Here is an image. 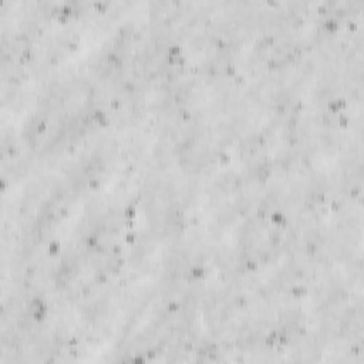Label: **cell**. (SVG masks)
Listing matches in <instances>:
<instances>
[{
  "label": "cell",
  "mask_w": 364,
  "mask_h": 364,
  "mask_svg": "<svg viewBox=\"0 0 364 364\" xmlns=\"http://www.w3.org/2000/svg\"><path fill=\"white\" fill-rule=\"evenodd\" d=\"M173 92L136 94L107 109L108 122L85 124L68 162L100 186L65 183L58 196L64 226L84 240H112L132 230V245L98 273L108 280L64 310L68 328L94 350L118 358L165 354L171 344V301L181 310L173 331L196 348L213 331V311L229 330L272 316L283 293L264 270L284 273L301 260V230L269 215L303 218L313 203L310 178L296 169L303 149L293 131H266L229 162L220 154L259 128L245 105L216 97L195 101ZM97 273V274H98ZM94 279V277H92ZM88 284V283H87Z\"/></svg>",
  "instance_id": "cell-1"
}]
</instances>
